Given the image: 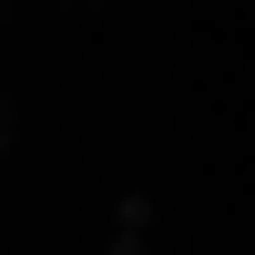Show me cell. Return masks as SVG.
<instances>
[{
  "instance_id": "obj_1",
  "label": "cell",
  "mask_w": 255,
  "mask_h": 255,
  "mask_svg": "<svg viewBox=\"0 0 255 255\" xmlns=\"http://www.w3.org/2000/svg\"><path fill=\"white\" fill-rule=\"evenodd\" d=\"M102 255H153V245H143V235H113V245H102Z\"/></svg>"
},
{
  "instance_id": "obj_2",
  "label": "cell",
  "mask_w": 255,
  "mask_h": 255,
  "mask_svg": "<svg viewBox=\"0 0 255 255\" xmlns=\"http://www.w3.org/2000/svg\"><path fill=\"white\" fill-rule=\"evenodd\" d=\"M0 153H10V92H0Z\"/></svg>"
},
{
  "instance_id": "obj_3",
  "label": "cell",
  "mask_w": 255,
  "mask_h": 255,
  "mask_svg": "<svg viewBox=\"0 0 255 255\" xmlns=\"http://www.w3.org/2000/svg\"><path fill=\"white\" fill-rule=\"evenodd\" d=\"M0 20H10V0H0Z\"/></svg>"
}]
</instances>
